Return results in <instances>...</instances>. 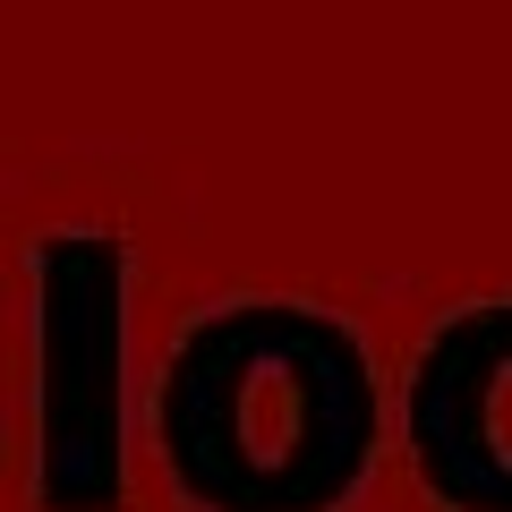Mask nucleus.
Masks as SVG:
<instances>
[{"mask_svg":"<svg viewBox=\"0 0 512 512\" xmlns=\"http://www.w3.org/2000/svg\"><path fill=\"white\" fill-rule=\"evenodd\" d=\"M410 461L444 512H512V308H470L427 342Z\"/></svg>","mask_w":512,"mask_h":512,"instance_id":"nucleus-2","label":"nucleus"},{"mask_svg":"<svg viewBox=\"0 0 512 512\" xmlns=\"http://www.w3.org/2000/svg\"><path fill=\"white\" fill-rule=\"evenodd\" d=\"M171 444L222 512H333L376 453L359 342L299 308L214 325L171 384Z\"/></svg>","mask_w":512,"mask_h":512,"instance_id":"nucleus-1","label":"nucleus"}]
</instances>
